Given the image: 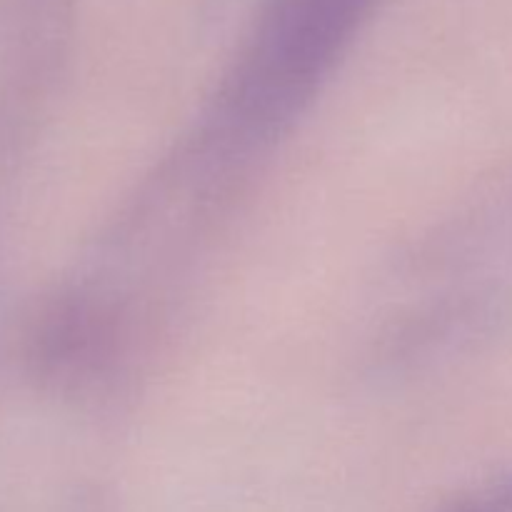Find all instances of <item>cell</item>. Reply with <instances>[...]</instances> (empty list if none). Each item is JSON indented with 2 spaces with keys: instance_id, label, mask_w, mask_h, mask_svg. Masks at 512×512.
<instances>
[{
  "instance_id": "obj_1",
  "label": "cell",
  "mask_w": 512,
  "mask_h": 512,
  "mask_svg": "<svg viewBox=\"0 0 512 512\" xmlns=\"http://www.w3.org/2000/svg\"><path fill=\"white\" fill-rule=\"evenodd\" d=\"M448 512H512V480L453 505Z\"/></svg>"
}]
</instances>
